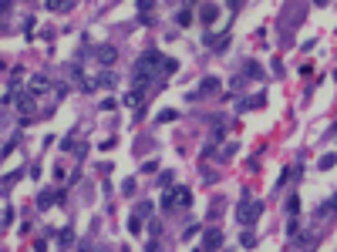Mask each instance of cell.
Wrapping results in <instances>:
<instances>
[{
	"label": "cell",
	"instance_id": "1",
	"mask_svg": "<svg viewBox=\"0 0 337 252\" xmlns=\"http://www.w3.org/2000/svg\"><path fill=\"white\" fill-rule=\"evenodd\" d=\"M176 67H179L176 61L162 58L159 51H148V54H142V58H138V67H135V81H138V84H148L155 74H172Z\"/></svg>",
	"mask_w": 337,
	"mask_h": 252
},
{
	"label": "cell",
	"instance_id": "2",
	"mask_svg": "<svg viewBox=\"0 0 337 252\" xmlns=\"http://www.w3.org/2000/svg\"><path fill=\"white\" fill-rule=\"evenodd\" d=\"M189 202H193L189 189H172V192H165V198H162L165 208H189Z\"/></svg>",
	"mask_w": 337,
	"mask_h": 252
},
{
	"label": "cell",
	"instance_id": "3",
	"mask_svg": "<svg viewBox=\"0 0 337 252\" xmlns=\"http://www.w3.org/2000/svg\"><path fill=\"white\" fill-rule=\"evenodd\" d=\"M236 219L246 225V222H257L260 219V202H243L240 205V212H236Z\"/></svg>",
	"mask_w": 337,
	"mask_h": 252
},
{
	"label": "cell",
	"instance_id": "4",
	"mask_svg": "<svg viewBox=\"0 0 337 252\" xmlns=\"http://www.w3.org/2000/svg\"><path fill=\"white\" fill-rule=\"evenodd\" d=\"M219 246H223V232H216V229H212V232H206V239H202V249L212 252V249H219Z\"/></svg>",
	"mask_w": 337,
	"mask_h": 252
},
{
	"label": "cell",
	"instance_id": "5",
	"mask_svg": "<svg viewBox=\"0 0 337 252\" xmlns=\"http://www.w3.org/2000/svg\"><path fill=\"white\" fill-rule=\"evenodd\" d=\"M95 58H98L101 64H115V58H118V51H115V47H108V44H101V47L95 51Z\"/></svg>",
	"mask_w": 337,
	"mask_h": 252
},
{
	"label": "cell",
	"instance_id": "6",
	"mask_svg": "<svg viewBox=\"0 0 337 252\" xmlns=\"http://www.w3.org/2000/svg\"><path fill=\"white\" fill-rule=\"evenodd\" d=\"M48 88H51V81H48L44 74H34V77H31V91H48Z\"/></svg>",
	"mask_w": 337,
	"mask_h": 252
},
{
	"label": "cell",
	"instance_id": "7",
	"mask_svg": "<svg viewBox=\"0 0 337 252\" xmlns=\"http://www.w3.org/2000/svg\"><path fill=\"white\" fill-rule=\"evenodd\" d=\"M74 0H48V10H71Z\"/></svg>",
	"mask_w": 337,
	"mask_h": 252
},
{
	"label": "cell",
	"instance_id": "8",
	"mask_svg": "<svg viewBox=\"0 0 337 252\" xmlns=\"http://www.w3.org/2000/svg\"><path fill=\"white\" fill-rule=\"evenodd\" d=\"M216 84H219L216 77H206V81H202V88H199V94H206V91H216Z\"/></svg>",
	"mask_w": 337,
	"mask_h": 252
},
{
	"label": "cell",
	"instance_id": "9",
	"mask_svg": "<svg viewBox=\"0 0 337 252\" xmlns=\"http://www.w3.org/2000/svg\"><path fill=\"white\" fill-rule=\"evenodd\" d=\"M246 74H250V77H263V74H260V64H257V61L246 64Z\"/></svg>",
	"mask_w": 337,
	"mask_h": 252
},
{
	"label": "cell",
	"instance_id": "10",
	"mask_svg": "<svg viewBox=\"0 0 337 252\" xmlns=\"http://www.w3.org/2000/svg\"><path fill=\"white\" fill-rule=\"evenodd\" d=\"M202 20H206V24L216 20V7H202Z\"/></svg>",
	"mask_w": 337,
	"mask_h": 252
},
{
	"label": "cell",
	"instance_id": "11",
	"mask_svg": "<svg viewBox=\"0 0 337 252\" xmlns=\"http://www.w3.org/2000/svg\"><path fill=\"white\" fill-rule=\"evenodd\" d=\"M138 7H142V10L148 14V10H152V0H138Z\"/></svg>",
	"mask_w": 337,
	"mask_h": 252
}]
</instances>
